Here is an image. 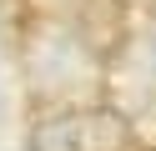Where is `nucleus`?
Returning a JSON list of instances; mask_svg holds the SVG:
<instances>
[{"instance_id":"f257e3e1","label":"nucleus","mask_w":156,"mask_h":151,"mask_svg":"<svg viewBox=\"0 0 156 151\" xmlns=\"http://www.w3.org/2000/svg\"><path fill=\"white\" fill-rule=\"evenodd\" d=\"M131 131L116 111H76L71 116V151H126Z\"/></svg>"}]
</instances>
